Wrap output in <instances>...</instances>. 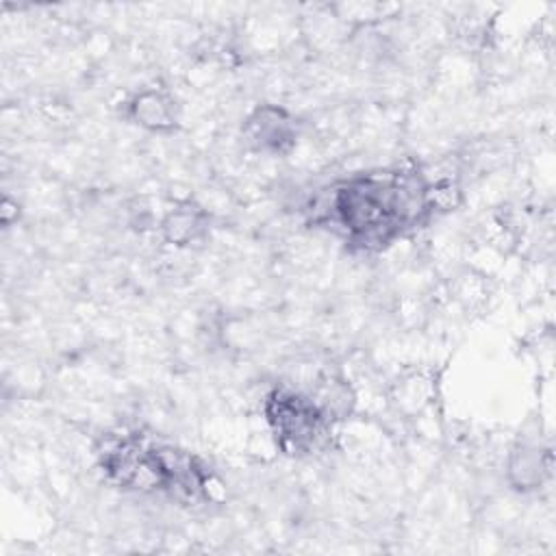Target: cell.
Instances as JSON below:
<instances>
[{
  "instance_id": "cell-1",
  "label": "cell",
  "mask_w": 556,
  "mask_h": 556,
  "mask_svg": "<svg viewBox=\"0 0 556 556\" xmlns=\"http://www.w3.org/2000/svg\"><path fill=\"white\" fill-rule=\"evenodd\" d=\"M430 189L419 167L352 176L328 191L317 222L330 224L356 250H382L434 213Z\"/></svg>"
},
{
  "instance_id": "cell-2",
  "label": "cell",
  "mask_w": 556,
  "mask_h": 556,
  "mask_svg": "<svg viewBox=\"0 0 556 556\" xmlns=\"http://www.w3.org/2000/svg\"><path fill=\"white\" fill-rule=\"evenodd\" d=\"M98 465L124 489L163 491L182 502L208 497L211 471L187 450L139 432H109L98 443Z\"/></svg>"
},
{
  "instance_id": "cell-3",
  "label": "cell",
  "mask_w": 556,
  "mask_h": 556,
  "mask_svg": "<svg viewBox=\"0 0 556 556\" xmlns=\"http://www.w3.org/2000/svg\"><path fill=\"white\" fill-rule=\"evenodd\" d=\"M263 410L276 445L289 456L319 452L330 437L332 419L311 395L300 391L276 387L267 393Z\"/></svg>"
},
{
  "instance_id": "cell-4",
  "label": "cell",
  "mask_w": 556,
  "mask_h": 556,
  "mask_svg": "<svg viewBox=\"0 0 556 556\" xmlns=\"http://www.w3.org/2000/svg\"><path fill=\"white\" fill-rule=\"evenodd\" d=\"M241 135L254 152L285 154L295 146V119L276 104H258L243 122Z\"/></svg>"
},
{
  "instance_id": "cell-5",
  "label": "cell",
  "mask_w": 556,
  "mask_h": 556,
  "mask_svg": "<svg viewBox=\"0 0 556 556\" xmlns=\"http://www.w3.org/2000/svg\"><path fill=\"white\" fill-rule=\"evenodd\" d=\"M126 115L137 126L154 132L174 130L178 124L176 100L163 89H143L135 93L126 104Z\"/></svg>"
},
{
  "instance_id": "cell-6",
  "label": "cell",
  "mask_w": 556,
  "mask_h": 556,
  "mask_svg": "<svg viewBox=\"0 0 556 556\" xmlns=\"http://www.w3.org/2000/svg\"><path fill=\"white\" fill-rule=\"evenodd\" d=\"M549 452L532 443H519L508 458V480L519 491H532L549 476Z\"/></svg>"
},
{
  "instance_id": "cell-7",
  "label": "cell",
  "mask_w": 556,
  "mask_h": 556,
  "mask_svg": "<svg viewBox=\"0 0 556 556\" xmlns=\"http://www.w3.org/2000/svg\"><path fill=\"white\" fill-rule=\"evenodd\" d=\"M208 230V215L204 208L182 202L176 208H169L161 222V232L169 243L187 245L200 239Z\"/></svg>"
}]
</instances>
